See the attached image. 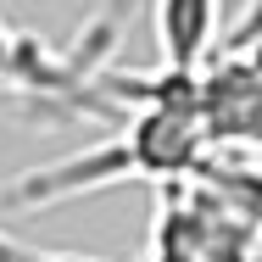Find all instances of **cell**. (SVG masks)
Masks as SVG:
<instances>
[{
	"mask_svg": "<svg viewBox=\"0 0 262 262\" xmlns=\"http://www.w3.org/2000/svg\"><path fill=\"white\" fill-rule=\"evenodd\" d=\"M0 262H90V257H61V251H39V246H23L17 234L0 229Z\"/></svg>",
	"mask_w": 262,
	"mask_h": 262,
	"instance_id": "277c9868",
	"label": "cell"
},
{
	"mask_svg": "<svg viewBox=\"0 0 262 262\" xmlns=\"http://www.w3.org/2000/svg\"><path fill=\"white\" fill-rule=\"evenodd\" d=\"M95 73H90V61H78V56H45L28 34H17L6 17H0V90H34V95H73V90H84Z\"/></svg>",
	"mask_w": 262,
	"mask_h": 262,
	"instance_id": "7a4b0ae2",
	"label": "cell"
},
{
	"mask_svg": "<svg viewBox=\"0 0 262 262\" xmlns=\"http://www.w3.org/2000/svg\"><path fill=\"white\" fill-rule=\"evenodd\" d=\"M151 39L167 73H201L223 51V0H151Z\"/></svg>",
	"mask_w": 262,
	"mask_h": 262,
	"instance_id": "6da1fadb",
	"label": "cell"
},
{
	"mask_svg": "<svg viewBox=\"0 0 262 262\" xmlns=\"http://www.w3.org/2000/svg\"><path fill=\"white\" fill-rule=\"evenodd\" d=\"M262 39V0H246L240 11H234V23H229V34H223V51H240V45H251Z\"/></svg>",
	"mask_w": 262,
	"mask_h": 262,
	"instance_id": "3957f363",
	"label": "cell"
}]
</instances>
